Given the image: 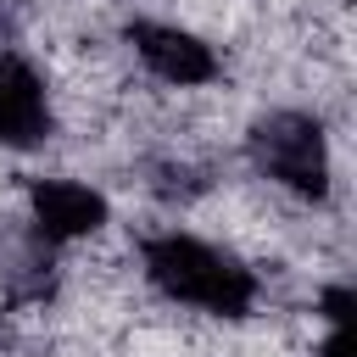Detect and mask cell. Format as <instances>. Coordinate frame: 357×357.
I'll list each match as a JSON object with an SVG mask.
<instances>
[{"mask_svg": "<svg viewBox=\"0 0 357 357\" xmlns=\"http://www.w3.org/2000/svg\"><path fill=\"white\" fill-rule=\"evenodd\" d=\"M139 268H145L151 290H162L178 307L212 312V318H245L257 307V290H262L257 273L240 257H229V251H218V245H206L184 229L145 234L139 240Z\"/></svg>", "mask_w": 357, "mask_h": 357, "instance_id": "1", "label": "cell"}, {"mask_svg": "<svg viewBox=\"0 0 357 357\" xmlns=\"http://www.w3.org/2000/svg\"><path fill=\"white\" fill-rule=\"evenodd\" d=\"M123 39H128L134 61H139L156 84H167V89H201V84H212V78L223 73L218 50H212L201 33L178 28V22L139 17V22H128V33H123Z\"/></svg>", "mask_w": 357, "mask_h": 357, "instance_id": "3", "label": "cell"}, {"mask_svg": "<svg viewBox=\"0 0 357 357\" xmlns=\"http://www.w3.org/2000/svg\"><path fill=\"white\" fill-rule=\"evenodd\" d=\"M0 290L22 307L45 301L56 290V245H45L33 229L0 234Z\"/></svg>", "mask_w": 357, "mask_h": 357, "instance_id": "6", "label": "cell"}, {"mask_svg": "<svg viewBox=\"0 0 357 357\" xmlns=\"http://www.w3.org/2000/svg\"><path fill=\"white\" fill-rule=\"evenodd\" d=\"M318 312H324L329 329H351V284H329L318 296Z\"/></svg>", "mask_w": 357, "mask_h": 357, "instance_id": "7", "label": "cell"}, {"mask_svg": "<svg viewBox=\"0 0 357 357\" xmlns=\"http://www.w3.org/2000/svg\"><path fill=\"white\" fill-rule=\"evenodd\" d=\"M28 229L45 245H73L106 229V195L84 178H33L28 184Z\"/></svg>", "mask_w": 357, "mask_h": 357, "instance_id": "4", "label": "cell"}, {"mask_svg": "<svg viewBox=\"0 0 357 357\" xmlns=\"http://www.w3.org/2000/svg\"><path fill=\"white\" fill-rule=\"evenodd\" d=\"M251 167L262 178H273L279 190L301 195V201H324L329 195V139L324 123L307 112H268L251 123L245 134Z\"/></svg>", "mask_w": 357, "mask_h": 357, "instance_id": "2", "label": "cell"}, {"mask_svg": "<svg viewBox=\"0 0 357 357\" xmlns=\"http://www.w3.org/2000/svg\"><path fill=\"white\" fill-rule=\"evenodd\" d=\"M50 139V89L39 67L0 50V151H33Z\"/></svg>", "mask_w": 357, "mask_h": 357, "instance_id": "5", "label": "cell"}]
</instances>
